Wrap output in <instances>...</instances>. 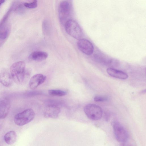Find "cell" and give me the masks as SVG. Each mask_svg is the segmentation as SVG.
Returning <instances> with one entry per match:
<instances>
[{
    "label": "cell",
    "instance_id": "cell-5",
    "mask_svg": "<svg viewBox=\"0 0 146 146\" xmlns=\"http://www.w3.org/2000/svg\"><path fill=\"white\" fill-rule=\"evenodd\" d=\"M84 111L87 116L92 120H99L102 115V108L99 106L94 104L87 105L84 108Z\"/></svg>",
    "mask_w": 146,
    "mask_h": 146
},
{
    "label": "cell",
    "instance_id": "cell-4",
    "mask_svg": "<svg viewBox=\"0 0 146 146\" xmlns=\"http://www.w3.org/2000/svg\"><path fill=\"white\" fill-rule=\"evenodd\" d=\"M35 116L34 110L31 109H28L16 115L14 117V121L17 125L23 126L32 121Z\"/></svg>",
    "mask_w": 146,
    "mask_h": 146
},
{
    "label": "cell",
    "instance_id": "cell-17",
    "mask_svg": "<svg viewBox=\"0 0 146 146\" xmlns=\"http://www.w3.org/2000/svg\"><path fill=\"white\" fill-rule=\"evenodd\" d=\"M49 94L52 96H62L67 94L66 92L60 90L51 89L48 91Z\"/></svg>",
    "mask_w": 146,
    "mask_h": 146
},
{
    "label": "cell",
    "instance_id": "cell-2",
    "mask_svg": "<svg viewBox=\"0 0 146 146\" xmlns=\"http://www.w3.org/2000/svg\"><path fill=\"white\" fill-rule=\"evenodd\" d=\"M58 15L61 23L65 24L70 19L72 11V3L69 1H63L61 2L58 6Z\"/></svg>",
    "mask_w": 146,
    "mask_h": 146
},
{
    "label": "cell",
    "instance_id": "cell-16",
    "mask_svg": "<svg viewBox=\"0 0 146 146\" xmlns=\"http://www.w3.org/2000/svg\"><path fill=\"white\" fill-rule=\"evenodd\" d=\"M17 135L15 132L11 131L7 133L4 136V139L5 142L8 145H12L16 141Z\"/></svg>",
    "mask_w": 146,
    "mask_h": 146
},
{
    "label": "cell",
    "instance_id": "cell-8",
    "mask_svg": "<svg viewBox=\"0 0 146 146\" xmlns=\"http://www.w3.org/2000/svg\"><path fill=\"white\" fill-rule=\"evenodd\" d=\"M78 48L83 53L87 55L92 54L94 52V47L92 43L87 39H79L77 44Z\"/></svg>",
    "mask_w": 146,
    "mask_h": 146
},
{
    "label": "cell",
    "instance_id": "cell-21",
    "mask_svg": "<svg viewBox=\"0 0 146 146\" xmlns=\"http://www.w3.org/2000/svg\"><path fill=\"white\" fill-rule=\"evenodd\" d=\"M5 1L4 0H0V7L1 6V4H2Z\"/></svg>",
    "mask_w": 146,
    "mask_h": 146
},
{
    "label": "cell",
    "instance_id": "cell-9",
    "mask_svg": "<svg viewBox=\"0 0 146 146\" xmlns=\"http://www.w3.org/2000/svg\"><path fill=\"white\" fill-rule=\"evenodd\" d=\"M94 58L97 62L106 65L115 66L118 64L116 60L109 58L102 54H95Z\"/></svg>",
    "mask_w": 146,
    "mask_h": 146
},
{
    "label": "cell",
    "instance_id": "cell-15",
    "mask_svg": "<svg viewBox=\"0 0 146 146\" xmlns=\"http://www.w3.org/2000/svg\"><path fill=\"white\" fill-rule=\"evenodd\" d=\"M48 56L46 52L41 51H35L30 55V59L37 61H41L45 60Z\"/></svg>",
    "mask_w": 146,
    "mask_h": 146
},
{
    "label": "cell",
    "instance_id": "cell-12",
    "mask_svg": "<svg viewBox=\"0 0 146 146\" xmlns=\"http://www.w3.org/2000/svg\"><path fill=\"white\" fill-rule=\"evenodd\" d=\"M13 79L10 72L6 70H3L0 73V83L4 86L9 87L13 83Z\"/></svg>",
    "mask_w": 146,
    "mask_h": 146
},
{
    "label": "cell",
    "instance_id": "cell-18",
    "mask_svg": "<svg viewBox=\"0 0 146 146\" xmlns=\"http://www.w3.org/2000/svg\"><path fill=\"white\" fill-rule=\"evenodd\" d=\"M24 4L19 3L15 7L14 11L17 13L20 14H23L25 11V9Z\"/></svg>",
    "mask_w": 146,
    "mask_h": 146
},
{
    "label": "cell",
    "instance_id": "cell-20",
    "mask_svg": "<svg viewBox=\"0 0 146 146\" xmlns=\"http://www.w3.org/2000/svg\"><path fill=\"white\" fill-rule=\"evenodd\" d=\"M108 97L106 96L96 95L94 98V100L96 102H102L107 101Z\"/></svg>",
    "mask_w": 146,
    "mask_h": 146
},
{
    "label": "cell",
    "instance_id": "cell-10",
    "mask_svg": "<svg viewBox=\"0 0 146 146\" xmlns=\"http://www.w3.org/2000/svg\"><path fill=\"white\" fill-rule=\"evenodd\" d=\"M60 112V108L58 106L54 105H50L45 108L43 114L46 118L55 119L58 117Z\"/></svg>",
    "mask_w": 146,
    "mask_h": 146
},
{
    "label": "cell",
    "instance_id": "cell-19",
    "mask_svg": "<svg viewBox=\"0 0 146 146\" xmlns=\"http://www.w3.org/2000/svg\"><path fill=\"white\" fill-rule=\"evenodd\" d=\"M24 6L29 9H33L36 8L37 5L36 0H34L29 3H24Z\"/></svg>",
    "mask_w": 146,
    "mask_h": 146
},
{
    "label": "cell",
    "instance_id": "cell-6",
    "mask_svg": "<svg viewBox=\"0 0 146 146\" xmlns=\"http://www.w3.org/2000/svg\"><path fill=\"white\" fill-rule=\"evenodd\" d=\"M112 126L114 135L117 140L121 143L126 142L129 136L128 132L125 127L117 121L113 122Z\"/></svg>",
    "mask_w": 146,
    "mask_h": 146
},
{
    "label": "cell",
    "instance_id": "cell-14",
    "mask_svg": "<svg viewBox=\"0 0 146 146\" xmlns=\"http://www.w3.org/2000/svg\"><path fill=\"white\" fill-rule=\"evenodd\" d=\"M108 74L111 76L120 79H125L128 77V75L125 72L112 68L107 69Z\"/></svg>",
    "mask_w": 146,
    "mask_h": 146
},
{
    "label": "cell",
    "instance_id": "cell-1",
    "mask_svg": "<svg viewBox=\"0 0 146 146\" xmlns=\"http://www.w3.org/2000/svg\"><path fill=\"white\" fill-rule=\"evenodd\" d=\"M10 73L13 81L18 84L24 83L30 75L29 71L25 69V64L20 61L13 63L10 68Z\"/></svg>",
    "mask_w": 146,
    "mask_h": 146
},
{
    "label": "cell",
    "instance_id": "cell-7",
    "mask_svg": "<svg viewBox=\"0 0 146 146\" xmlns=\"http://www.w3.org/2000/svg\"><path fill=\"white\" fill-rule=\"evenodd\" d=\"M13 7L12 5L0 21V39L4 40L6 39L9 35L10 27L8 23V20Z\"/></svg>",
    "mask_w": 146,
    "mask_h": 146
},
{
    "label": "cell",
    "instance_id": "cell-3",
    "mask_svg": "<svg viewBox=\"0 0 146 146\" xmlns=\"http://www.w3.org/2000/svg\"><path fill=\"white\" fill-rule=\"evenodd\" d=\"M66 33L70 36L77 39H80L83 35L82 31L78 23L75 21L70 19L65 24Z\"/></svg>",
    "mask_w": 146,
    "mask_h": 146
},
{
    "label": "cell",
    "instance_id": "cell-13",
    "mask_svg": "<svg viewBox=\"0 0 146 146\" xmlns=\"http://www.w3.org/2000/svg\"><path fill=\"white\" fill-rule=\"evenodd\" d=\"M10 107V103L8 100L5 99L0 100V119H4L7 117Z\"/></svg>",
    "mask_w": 146,
    "mask_h": 146
},
{
    "label": "cell",
    "instance_id": "cell-11",
    "mask_svg": "<svg viewBox=\"0 0 146 146\" xmlns=\"http://www.w3.org/2000/svg\"><path fill=\"white\" fill-rule=\"evenodd\" d=\"M46 77L42 74H35L31 78L29 83L30 88L35 90L38 86L42 84L46 80Z\"/></svg>",
    "mask_w": 146,
    "mask_h": 146
}]
</instances>
